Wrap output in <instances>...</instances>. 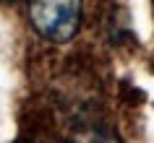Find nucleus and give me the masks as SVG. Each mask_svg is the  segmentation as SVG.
Masks as SVG:
<instances>
[{"mask_svg": "<svg viewBox=\"0 0 154 143\" xmlns=\"http://www.w3.org/2000/svg\"><path fill=\"white\" fill-rule=\"evenodd\" d=\"M29 21L39 37L63 44L73 39L81 26V0H32Z\"/></svg>", "mask_w": 154, "mask_h": 143, "instance_id": "nucleus-1", "label": "nucleus"}, {"mask_svg": "<svg viewBox=\"0 0 154 143\" xmlns=\"http://www.w3.org/2000/svg\"><path fill=\"white\" fill-rule=\"evenodd\" d=\"M73 143H120V141L112 133H107V130H86V133H81Z\"/></svg>", "mask_w": 154, "mask_h": 143, "instance_id": "nucleus-2", "label": "nucleus"}]
</instances>
